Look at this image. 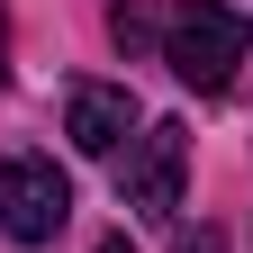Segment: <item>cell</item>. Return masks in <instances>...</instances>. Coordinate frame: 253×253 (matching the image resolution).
<instances>
[{"mask_svg":"<svg viewBox=\"0 0 253 253\" xmlns=\"http://www.w3.org/2000/svg\"><path fill=\"white\" fill-rule=\"evenodd\" d=\"M163 63H172L190 90H226L235 63H244V18L226 9V0H190V9H172V27H163Z\"/></svg>","mask_w":253,"mask_h":253,"instance_id":"cell-1","label":"cell"},{"mask_svg":"<svg viewBox=\"0 0 253 253\" xmlns=\"http://www.w3.org/2000/svg\"><path fill=\"white\" fill-rule=\"evenodd\" d=\"M0 73H9V27H0Z\"/></svg>","mask_w":253,"mask_h":253,"instance_id":"cell-6","label":"cell"},{"mask_svg":"<svg viewBox=\"0 0 253 253\" xmlns=\"http://www.w3.org/2000/svg\"><path fill=\"white\" fill-rule=\"evenodd\" d=\"M181 172H190V126L181 118H154L136 136V154L118 163V190H126L136 217H172L181 208Z\"/></svg>","mask_w":253,"mask_h":253,"instance_id":"cell-3","label":"cell"},{"mask_svg":"<svg viewBox=\"0 0 253 253\" xmlns=\"http://www.w3.org/2000/svg\"><path fill=\"white\" fill-rule=\"evenodd\" d=\"M63 217H73V181L45 154H9L0 163V235L9 244H54Z\"/></svg>","mask_w":253,"mask_h":253,"instance_id":"cell-2","label":"cell"},{"mask_svg":"<svg viewBox=\"0 0 253 253\" xmlns=\"http://www.w3.org/2000/svg\"><path fill=\"white\" fill-rule=\"evenodd\" d=\"M90 253H136V244H126V235H109V244H90Z\"/></svg>","mask_w":253,"mask_h":253,"instance_id":"cell-5","label":"cell"},{"mask_svg":"<svg viewBox=\"0 0 253 253\" xmlns=\"http://www.w3.org/2000/svg\"><path fill=\"white\" fill-rule=\"evenodd\" d=\"M63 136L109 163V154H126V136H136V100H126L118 82H82L73 100H63Z\"/></svg>","mask_w":253,"mask_h":253,"instance_id":"cell-4","label":"cell"}]
</instances>
